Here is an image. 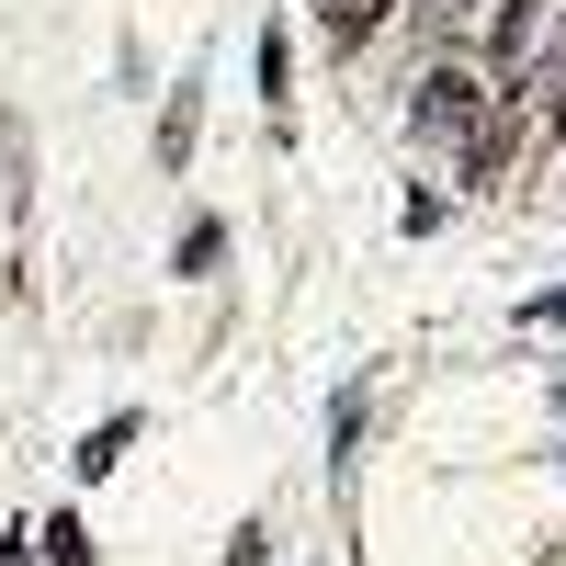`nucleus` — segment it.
<instances>
[{
  "instance_id": "2",
  "label": "nucleus",
  "mask_w": 566,
  "mask_h": 566,
  "mask_svg": "<svg viewBox=\"0 0 566 566\" xmlns=\"http://www.w3.org/2000/svg\"><path fill=\"white\" fill-rule=\"evenodd\" d=\"M374 12H386V0H317V34H328V45H363Z\"/></svg>"
},
{
  "instance_id": "5",
  "label": "nucleus",
  "mask_w": 566,
  "mask_h": 566,
  "mask_svg": "<svg viewBox=\"0 0 566 566\" xmlns=\"http://www.w3.org/2000/svg\"><path fill=\"white\" fill-rule=\"evenodd\" d=\"M45 555H57V566H91V533H80V522H45Z\"/></svg>"
},
{
  "instance_id": "1",
  "label": "nucleus",
  "mask_w": 566,
  "mask_h": 566,
  "mask_svg": "<svg viewBox=\"0 0 566 566\" xmlns=\"http://www.w3.org/2000/svg\"><path fill=\"white\" fill-rule=\"evenodd\" d=\"M419 136H431V148H453V159H499V114L476 103V80H453V69H431L419 80Z\"/></svg>"
},
{
  "instance_id": "4",
  "label": "nucleus",
  "mask_w": 566,
  "mask_h": 566,
  "mask_svg": "<svg viewBox=\"0 0 566 566\" xmlns=\"http://www.w3.org/2000/svg\"><path fill=\"white\" fill-rule=\"evenodd\" d=\"M125 431H136V419H103V431H91V453H80V476H114V464H125Z\"/></svg>"
},
{
  "instance_id": "3",
  "label": "nucleus",
  "mask_w": 566,
  "mask_h": 566,
  "mask_svg": "<svg viewBox=\"0 0 566 566\" xmlns=\"http://www.w3.org/2000/svg\"><path fill=\"white\" fill-rule=\"evenodd\" d=\"M533 23H544L533 0H510V12H499V69H522V57H533Z\"/></svg>"
}]
</instances>
